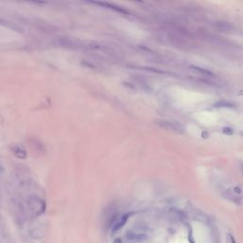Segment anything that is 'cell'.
Segmentation results:
<instances>
[{
	"label": "cell",
	"instance_id": "obj_1",
	"mask_svg": "<svg viewBox=\"0 0 243 243\" xmlns=\"http://www.w3.org/2000/svg\"><path fill=\"white\" fill-rule=\"evenodd\" d=\"M161 125L165 129L171 130L173 132H176L179 134H182L184 132V127L179 123H176V122H169V121H164L163 123H161Z\"/></svg>",
	"mask_w": 243,
	"mask_h": 243
},
{
	"label": "cell",
	"instance_id": "obj_2",
	"mask_svg": "<svg viewBox=\"0 0 243 243\" xmlns=\"http://www.w3.org/2000/svg\"><path fill=\"white\" fill-rule=\"evenodd\" d=\"M124 236L130 242H142V241H145L148 238V236L146 234L135 233L132 231H127Z\"/></svg>",
	"mask_w": 243,
	"mask_h": 243
},
{
	"label": "cell",
	"instance_id": "obj_3",
	"mask_svg": "<svg viewBox=\"0 0 243 243\" xmlns=\"http://www.w3.org/2000/svg\"><path fill=\"white\" fill-rule=\"evenodd\" d=\"M213 26L216 29L223 31V33H232V31L235 30V27H234L231 23L229 22H224V21H218L213 23Z\"/></svg>",
	"mask_w": 243,
	"mask_h": 243
},
{
	"label": "cell",
	"instance_id": "obj_4",
	"mask_svg": "<svg viewBox=\"0 0 243 243\" xmlns=\"http://www.w3.org/2000/svg\"><path fill=\"white\" fill-rule=\"evenodd\" d=\"M129 216H130V214L124 215L123 217H121V218L118 220V221L115 222V224L113 225V227L111 228V235L112 236L115 235L117 232H118L119 230H121V229L124 227V225L127 223V221Z\"/></svg>",
	"mask_w": 243,
	"mask_h": 243
},
{
	"label": "cell",
	"instance_id": "obj_5",
	"mask_svg": "<svg viewBox=\"0 0 243 243\" xmlns=\"http://www.w3.org/2000/svg\"><path fill=\"white\" fill-rule=\"evenodd\" d=\"M215 107H217V108H219V107H221V108H234L236 106L232 103L231 102H228V101H225V100H222V101H219V102H217L214 105Z\"/></svg>",
	"mask_w": 243,
	"mask_h": 243
},
{
	"label": "cell",
	"instance_id": "obj_6",
	"mask_svg": "<svg viewBox=\"0 0 243 243\" xmlns=\"http://www.w3.org/2000/svg\"><path fill=\"white\" fill-rule=\"evenodd\" d=\"M191 69L193 70L197 71V72L199 73H201L203 75H206V76H214L213 72H211L210 70L208 69H202V67H195V66H191Z\"/></svg>",
	"mask_w": 243,
	"mask_h": 243
},
{
	"label": "cell",
	"instance_id": "obj_7",
	"mask_svg": "<svg viewBox=\"0 0 243 243\" xmlns=\"http://www.w3.org/2000/svg\"><path fill=\"white\" fill-rule=\"evenodd\" d=\"M224 197L228 200L236 202V203H240V197H238L236 195H234L233 193H231V191H227L226 194H224Z\"/></svg>",
	"mask_w": 243,
	"mask_h": 243
},
{
	"label": "cell",
	"instance_id": "obj_8",
	"mask_svg": "<svg viewBox=\"0 0 243 243\" xmlns=\"http://www.w3.org/2000/svg\"><path fill=\"white\" fill-rule=\"evenodd\" d=\"M226 243H236V240H235V238H234V236L232 235H227V239H226Z\"/></svg>",
	"mask_w": 243,
	"mask_h": 243
},
{
	"label": "cell",
	"instance_id": "obj_9",
	"mask_svg": "<svg viewBox=\"0 0 243 243\" xmlns=\"http://www.w3.org/2000/svg\"><path fill=\"white\" fill-rule=\"evenodd\" d=\"M113 243H123V240H122L120 237H116L113 240Z\"/></svg>",
	"mask_w": 243,
	"mask_h": 243
},
{
	"label": "cell",
	"instance_id": "obj_10",
	"mask_svg": "<svg viewBox=\"0 0 243 243\" xmlns=\"http://www.w3.org/2000/svg\"><path fill=\"white\" fill-rule=\"evenodd\" d=\"M224 132H225V133H230V134L233 133V131L231 130V128H224Z\"/></svg>",
	"mask_w": 243,
	"mask_h": 243
},
{
	"label": "cell",
	"instance_id": "obj_11",
	"mask_svg": "<svg viewBox=\"0 0 243 243\" xmlns=\"http://www.w3.org/2000/svg\"><path fill=\"white\" fill-rule=\"evenodd\" d=\"M240 168H241V171H242V173H243V165H241V167H240Z\"/></svg>",
	"mask_w": 243,
	"mask_h": 243
}]
</instances>
